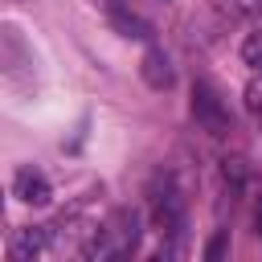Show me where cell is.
I'll return each mask as SVG.
<instances>
[{
    "label": "cell",
    "mask_w": 262,
    "mask_h": 262,
    "mask_svg": "<svg viewBox=\"0 0 262 262\" xmlns=\"http://www.w3.org/2000/svg\"><path fill=\"white\" fill-rule=\"evenodd\" d=\"M0 237H4V196H0Z\"/></svg>",
    "instance_id": "12"
},
{
    "label": "cell",
    "mask_w": 262,
    "mask_h": 262,
    "mask_svg": "<svg viewBox=\"0 0 262 262\" xmlns=\"http://www.w3.org/2000/svg\"><path fill=\"white\" fill-rule=\"evenodd\" d=\"M45 250H49V229H45V225H20V229H12V237H8V254H12L16 262L41 258Z\"/></svg>",
    "instance_id": "5"
},
{
    "label": "cell",
    "mask_w": 262,
    "mask_h": 262,
    "mask_svg": "<svg viewBox=\"0 0 262 262\" xmlns=\"http://www.w3.org/2000/svg\"><path fill=\"white\" fill-rule=\"evenodd\" d=\"M12 196H20L25 205H49L53 184H49V176H45L41 168L25 164V168H16V176H12Z\"/></svg>",
    "instance_id": "4"
},
{
    "label": "cell",
    "mask_w": 262,
    "mask_h": 262,
    "mask_svg": "<svg viewBox=\"0 0 262 262\" xmlns=\"http://www.w3.org/2000/svg\"><path fill=\"white\" fill-rule=\"evenodd\" d=\"M254 229H258V237H262V196H258V209H254Z\"/></svg>",
    "instance_id": "11"
},
{
    "label": "cell",
    "mask_w": 262,
    "mask_h": 262,
    "mask_svg": "<svg viewBox=\"0 0 262 262\" xmlns=\"http://www.w3.org/2000/svg\"><path fill=\"white\" fill-rule=\"evenodd\" d=\"M139 74H143V82L151 86V90H168L172 82H176V74H172V61H168V53L164 49H147L143 53V61H139Z\"/></svg>",
    "instance_id": "6"
},
{
    "label": "cell",
    "mask_w": 262,
    "mask_h": 262,
    "mask_svg": "<svg viewBox=\"0 0 262 262\" xmlns=\"http://www.w3.org/2000/svg\"><path fill=\"white\" fill-rule=\"evenodd\" d=\"M221 254H225V233H217V237L205 246V258H221Z\"/></svg>",
    "instance_id": "10"
},
{
    "label": "cell",
    "mask_w": 262,
    "mask_h": 262,
    "mask_svg": "<svg viewBox=\"0 0 262 262\" xmlns=\"http://www.w3.org/2000/svg\"><path fill=\"white\" fill-rule=\"evenodd\" d=\"M16 4H29V0H16Z\"/></svg>",
    "instance_id": "13"
},
{
    "label": "cell",
    "mask_w": 262,
    "mask_h": 262,
    "mask_svg": "<svg viewBox=\"0 0 262 262\" xmlns=\"http://www.w3.org/2000/svg\"><path fill=\"white\" fill-rule=\"evenodd\" d=\"M106 20L123 33V37H135V41H151V25L143 20V16H135V12H127L119 0H106Z\"/></svg>",
    "instance_id": "7"
},
{
    "label": "cell",
    "mask_w": 262,
    "mask_h": 262,
    "mask_svg": "<svg viewBox=\"0 0 262 262\" xmlns=\"http://www.w3.org/2000/svg\"><path fill=\"white\" fill-rule=\"evenodd\" d=\"M242 102H246V115L262 127V70H254V78L246 82V90H242Z\"/></svg>",
    "instance_id": "8"
},
{
    "label": "cell",
    "mask_w": 262,
    "mask_h": 262,
    "mask_svg": "<svg viewBox=\"0 0 262 262\" xmlns=\"http://www.w3.org/2000/svg\"><path fill=\"white\" fill-rule=\"evenodd\" d=\"M0 82L16 98H37V90H41L37 49L29 45L25 29L12 25V20H0Z\"/></svg>",
    "instance_id": "1"
},
{
    "label": "cell",
    "mask_w": 262,
    "mask_h": 262,
    "mask_svg": "<svg viewBox=\"0 0 262 262\" xmlns=\"http://www.w3.org/2000/svg\"><path fill=\"white\" fill-rule=\"evenodd\" d=\"M242 61H246L250 70H262V29L246 33V41H242Z\"/></svg>",
    "instance_id": "9"
},
{
    "label": "cell",
    "mask_w": 262,
    "mask_h": 262,
    "mask_svg": "<svg viewBox=\"0 0 262 262\" xmlns=\"http://www.w3.org/2000/svg\"><path fill=\"white\" fill-rule=\"evenodd\" d=\"M192 119H196V127L205 131V135H213V139H221V135H229L233 131V115H229V106H225V98L209 86V82H192Z\"/></svg>",
    "instance_id": "2"
},
{
    "label": "cell",
    "mask_w": 262,
    "mask_h": 262,
    "mask_svg": "<svg viewBox=\"0 0 262 262\" xmlns=\"http://www.w3.org/2000/svg\"><path fill=\"white\" fill-rule=\"evenodd\" d=\"M151 225H156L160 237H176L184 229V196L172 180L160 192H151Z\"/></svg>",
    "instance_id": "3"
}]
</instances>
